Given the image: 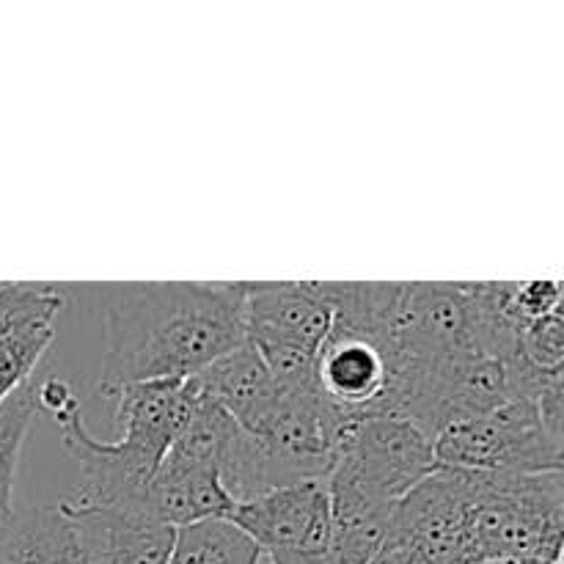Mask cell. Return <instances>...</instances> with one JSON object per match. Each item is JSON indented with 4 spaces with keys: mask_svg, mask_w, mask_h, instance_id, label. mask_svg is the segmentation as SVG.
I'll use <instances>...</instances> for the list:
<instances>
[{
    "mask_svg": "<svg viewBox=\"0 0 564 564\" xmlns=\"http://www.w3.org/2000/svg\"><path fill=\"white\" fill-rule=\"evenodd\" d=\"M110 400H116V422L121 427L116 441L94 438L83 424L80 408L55 419L66 452L80 463V485L61 507L147 516L149 482L185 430L196 405V389L191 378L154 380L121 386Z\"/></svg>",
    "mask_w": 564,
    "mask_h": 564,
    "instance_id": "obj_2",
    "label": "cell"
},
{
    "mask_svg": "<svg viewBox=\"0 0 564 564\" xmlns=\"http://www.w3.org/2000/svg\"><path fill=\"white\" fill-rule=\"evenodd\" d=\"M438 471L433 438L400 416H367L350 430L325 479L334 527L391 518L397 505Z\"/></svg>",
    "mask_w": 564,
    "mask_h": 564,
    "instance_id": "obj_3",
    "label": "cell"
},
{
    "mask_svg": "<svg viewBox=\"0 0 564 564\" xmlns=\"http://www.w3.org/2000/svg\"><path fill=\"white\" fill-rule=\"evenodd\" d=\"M58 510L75 527L88 564H169L174 529L119 510Z\"/></svg>",
    "mask_w": 564,
    "mask_h": 564,
    "instance_id": "obj_8",
    "label": "cell"
},
{
    "mask_svg": "<svg viewBox=\"0 0 564 564\" xmlns=\"http://www.w3.org/2000/svg\"><path fill=\"white\" fill-rule=\"evenodd\" d=\"M231 521L262 549L270 564H323L334 534L325 482L268 490L237 507Z\"/></svg>",
    "mask_w": 564,
    "mask_h": 564,
    "instance_id": "obj_5",
    "label": "cell"
},
{
    "mask_svg": "<svg viewBox=\"0 0 564 564\" xmlns=\"http://www.w3.org/2000/svg\"><path fill=\"white\" fill-rule=\"evenodd\" d=\"M562 308V281L560 279H529L516 281V312L527 323L545 317Z\"/></svg>",
    "mask_w": 564,
    "mask_h": 564,
    "instance_id": "obj_16",
    "label": "cell"
},
{
    "mask_svg": "<svg viewBox=\"0 0 564 564\" xmlns=\"http://www.w3.org/2000/svg\"><path fill=\"white\" fill-rule=\"evenodd\" d=\"M562 391L543 400L516 397L485 416L449 424L433 438L435 463L471 474L562 471Z\"/></svg>",
    "mask_w": 564,
    "mask_h": 564,
    "instance_id": "obj_4",
    "label": "cell"
},
{
    "mask_svg": "<svg viewBox=\"0 0 564 564\" xmlns=\"http://www.w3.org/2000/svg\"><path fill=\"white\" fill-rule=\"evenodd\" d=\"M521 356L540 372H562L564 361V319L562 308L532 319L521 330Z\"/></svg>",
    "mask_w": 564,
    "mask_h": 564,
    "instance_id": "obj_15",
    "label": "cell"
},
{
    "mask_svg": "<svg viewBox=\"0 0 564 564\" xmlns=\"http://www.w3.org/2000/svg\"><path fill=\"white\" fill-rule=\"evenodd\" d=\"M53 325H31L0 339V402L31 380V372L53 345Z\"/></svg>",
    "mask_w": 564,
    "mask_h": 564,
    "instance_id": "obj_14",
    "label": "cell"
},
{
    "mask_svg": "<svg viewBox=\"0 0 564 564\" xmlns=\"http://www.w3.org/2000/svg\"><path fill=\"white\" fill-rule=\"evenodd\" d=\"M264 554L231 518H207L174 529L169 564H262Z\"/></svg>",
    "mask_w": 564,
    "mask_h": 564,
    "instance_id": "obj_11",
    "label": "cell"
},
{
    "mask_svg": "<svg viewBox=\"0 0 564 564\" xmlns=\"http://www.w3.org/2000/svg\"><path fill=\"white\" fill-rule=\"evenodd\" d=\"M246 341V281L124 284L105 312L97 391L187 380Z\"/></svg>",
    "mask_w": 564,
    "mask_h": 564,
    "instance_id": "obj_1",
    "label": "cell"
},
{
    "mask_svg": "<svg viewBox=\"0 0 564 564\" xmlns=\"http://www.w3.org/2000/svg\"><path fill=\"white\" fill-rule=\"evenodd\" d=\"M64 295L53 284H0V339L31 325H53Z\"/></svg>",
    "mask_w": 564,
    "mask_h": 564,
    "instance_id": "obj_13",
    "label": "cell"
},
{
    "mask_svg": "<svg viewBox=\"0 0 564 564\" xmlns=\"http://www.w3.org/2000/svg\"><path fill=\"white\" fill-rule=\"evenodd\" d=\"M369 564H422V560H419V554L408 543L386 538V543L380 545V551Z\"/></svg>",
    "mask_w": 564,
    "mask_h": 564,
    "instance_id": "obj_18",
    "label": "cell"
},
{
    "mask_svg": "<svg viewBox=\"0 0 564 564\" xmlns=\"http://www.w3.org/2000/svg\"><path fill=\"white\" fill-rule=\"evenodd\" d=\"M330 334V303L319 281H246V341L319 352Z\"/></svg>",
    "mask_w": 564,
    "mask_h": 564,
    "instance_id": "obj_6",
    "label": "cell"
},
{
    "mask_svg": "<svg viewBox=\"0 0 564 564\" xmlns=\"http://www.w3.org/2000/svg\"><path fill=\"white\" fill-rule=\"evenodd\" d=\"M325 400L356 419L380 416L389 389V364L372 339L330 330L314 369Z\"/></svg>",
    "mask_w": 564,
    "mask_h": 564,
    "instance_id": "obj_7",
    "label": "cell"
},
{
    "mask_svg": "<svg viewBox=\"0 0 564 564\" xmlns=\"http://www.w3.org/2000/svg\"><path fill=\"white\" fill-rule=\"evenodd\" d=\"M191 383L204 400L229 413L242 430H251L279 394V383L248 341L209 364L204 372L193 375Z\"/></svg>",
    "mask_w": 564,
    "mask_h": 564,
    "instance_id": "obj_10",
    "label": "cell"
},
{
    "mask_svg": "<svg viewBox=\"0 0 564 564\" xmlns=\"http://www.w3.org/2000/svg\"><path fill=\"white\" fill-rule=\"evenodd\" d=\"M237 505L207 463L169 452L147 490V516L169 529L191 527L207 518H231Z\"/></svg>",
    "mask_w": 564,
    "mask_h": 564,
    "instance_id": "obj_9",
    "label": "cell"
},
{
    "mask_svg": "<svg viewBox=\"0 0 564 564\" xmlns=\"http://www.w3.org/2000/svg\"><path fill=\"white\" fill-rule=\"evenodd\" d=\"M36 405L39 411L50 413L53 419H61L64 413L80 408V402H77L75 391H72V386L66 380L47 378L36 386Z\"/></svg>",
    "mask_w": 564,
    "mask_h": 564,
    "instance_id": "obj_17",
    "label": "cell"
},
{
    "mask_svg": "<svg viewBox=\"0 0 564 564\" xmlns=\"http://www.w3.org/2000/svg\"><path fill=\"white\" fill-rule=\"evenodd\" d=\"M69 538L72 521L58 507L14 516L0 534V564H55Z\"/></svg>",
    "mask_w": 564,
    "mask_h": 564,
    "instance_id": "obj_12",
    "label": "cell"
}]
</instances>
